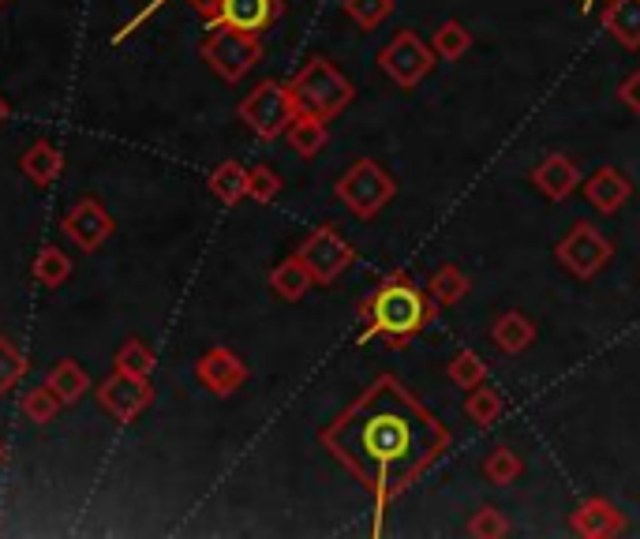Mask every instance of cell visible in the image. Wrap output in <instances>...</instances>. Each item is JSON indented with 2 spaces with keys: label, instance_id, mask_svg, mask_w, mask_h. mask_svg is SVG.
Listing matches in <instances>:
<instances>
[{
  "label": "cell",
  "instance_id": "5b68a950",
  "mask_svg": "<svg viewBox=\"0 0 640 539\" xmlns=\"http://www.w3.org/2000/svg\"><path fill=\"white\" fill-rule=\"evenodd\" d=\"M296 117H301V109L293 101V90H288V83H277V79H266L240 101V120L266 142L282 139Z\"/></svg>",
  "mask_w": 640,
  "mask_h": 539
},
{
  "label": "cell",
  "instance_id": "ac0fdd59",
  "mask_svg": "<svg viewBox=\"0 0 640 539\" xmlns=\"http://www.w3.org/2000/svg\"><path fill=\"white\" fill-rule=\"evenodd\" d=\"M600 23L622 49H640V0H603Z\"/></svg>",
  "mask_w": 640,
  "mask_h": 539
},
{
  "label": "cell",
  "instance_id": "f35d334b",
  "mask_svg": "<svg viewBox=\"0 0 640 539\" xmlns=\"http://www.w3.org/2000/svg\"><path fill=\"white\" fill-rule=\"evenodd\" d=\"M592 4H595V0H584V4H581V8H592Z\"/></svg>",
  "mask_w": 640,
  "mask_h": 539
},
{
  "label": "cell",
  "instance_id": "7402d4cb",
  "mask_svg": "<svg viewBox=\"0 0 640 539\" xmlns=\"http://www.w3.org/2000/svg\"><path fill=\"white\" fill-rule=\"evenodd\" d=\"M315 285V278L307 273V267L296 256H288L285 262H277V267L270 270V289L277 292L282 300L296 303L307 297V289Z\"/></svg>",
  "mask_w": 640,
  "mask_h": 539
},
{
  "label": "cell",
  "instance_id": "d590c367",
  "mask_svg": "<svg viewBox=\"0 0 640 539\" xmlns=\"http://www.w3.org/2000/svg\"><path fill=\"white\" fill-rule=\"evenodd\" d=\"M618 98H622V106L640 120V68L633 71V76L626 79L622 87H618Z\"/></svg>",
  "mask_w": 640,
  "mask_h": 539
},
{
  "label": "cell",
  "instance_id": "2e32d148",
  "mask_svg": "<svg viewBox=\"0 0 640 539\" xmlns=\"http://www.w3.org/2000/svg\"><path fill=\"white\" fill-rule=\"evenodd\" d=\"M584 196L600 213H618L629 199H633V184H629V177L622 169L600 166L584 180Z\"/></svg>",
  "mask_w": 640,
  "mask_h": 539
},
{
  "label": "cell",
  "instance_id": "4fadbf2b",
  "mask_svg": "<svg viewBox=\"0 0 640 539\" xmlns=\"http://www.w3.org/2000/svg\"><path fill=\"white\" fill-rule=\"evenodd\" d=\"M195 379H199V386H206L214 398H229V393H236L247 382V363L233 349H225V345H214V349H206L199 356V363H195Z\"/></svg>",
  "mask_w": 640,
  "mask_h": 539
},
{
  "label": "cell",
  "instance_id": "e575fe53",
  "mask_svg": "<svg viewBox=\"0 0 640 539\" xmlns=\"http://www.w3.org/2000/svg\"><path fill=\"white\" fill-rule=\"evenodd\" d=\"M510 532V521L502 517V510H494V506H483V510L472 513V521H469V536H476V539H499Z\"/></svg>",
  "mask_w": 640,
  "mask_h": 539
},
{
  "label": "cell",
  "instance_id": "d6a6232c",
  "mask_svg": "<svg viewBox=\"0 0 640 539\" xmlns=\"http://www.w3.org/2000/svg\"><path fill=\"white\" fill-rule=\"evenodd\" d=\"M27 368H30L27 356L16 349L12 338H4V333H0V393L16 390L19 379L27 375Z\"/></svg>",
  "mask_w": 640,
  "mask_h": 539
},
{
  "label": "cell",
  "instance_id": "1f68e13d",
  "mask_svg": "<svg viewBox=\"0 0 640 539\" xmlns=\"http://www.w3.org/2000/svg\"><path fill=\"white\" fill-rule=\"evenodd\" d=\"M65 409V401L57 398L49 386H35V390H27L23 393V416L30 423H53L57 420V412Z\"/></svg>",
  "mask_w": 640,
  "mask_h": 539
},
{
  "label": "cell",
  "instance_id": "83f0119b",
  "mask_svg": "<svg viewBox=\"0 0 640 539\" xmlns=\"http://www.w3.org/2000/svg\"><path fill=\"white\" fill-rule=\"evenodd\" d=\"M431 49H435V57H442V60H461V57L472 49V34H469V27L457 23V19H450V23H442V27L435 30V38H431Z\"/></svg>",
  "mask_w": 640,
  "mask_h": 539
},
{
  "label": "cell",
  "instance_id": "7c38bea8",
  "mask_svg": "<svg viewBox=\"0 0 640 539\" xmlns=\"http://www.w3.org/2000/svg\"><path fill=\"white\" fill-rule=\"evenodd\" d=\"M60 229H65V237L76 243L79 251H98L101 243L112 237V218L98 199L87 196V199H79L76 207H68Z\"/></svg>",
  "mask_w": 640,
  "mask_h": 539
},
{
  "label": "cell",
  "instance_id": "60d3db41",
  "mask_svg": "<svg viewBox=\"0 0 640 539\" xmlns=\"http://www.w3.org/2000/svg\"><path fill=\"white\" fill-rule=\"evenodd\" d=\"M0 8H4V0H0Z\"/></svg>",
  "mask_w": 640,
  "mask_h": 539
},
{
  "label": "cell",
  "instance_id": "e0dca14e",
  "mask_svg": "<svg viewBox=\"0 0 640 539\" xmlns=\"http://www.w3.org/2000/svg\"><path fill=\"white\" fill-rule=\"evenodd\" d=\"M19 169H23V177L35 188H53L57 180H60V172H65V150L53 147L49 139H38V142H30V147L23 150V158H19Z\"/></svg>",
  "mask_w": 640,
  "mask_h": 539
},
{
  "label": "cell",
  "instance_id": "8992f818",
  "mask_svg": "<svg viewBox=\"0 0 640 539\" xmlns=\"http://www.w3.org/2000/svg\"><path fill=\"white\" fill-rule=\"evenodd\" d=\"M334 191H337V199L356 213V218H375V213L397 196V184L378 161L360 158L345 169V177L337 180Z\"/></svg>",
  "mask_w": 640,
  "mask_h": 539
},
{
  "label": "cell",
  "instance_id": "603a6c76",
  "mask_svg": "<svg viewBox=\"0 0 640 539\" xmlns=\"http://www.w3.org/2000/svg\"><path fill=\"white\" fill-rule=\"evenodd\" d=\"M210 191L214 199L225 202V207H236L240 199H247V169L240 166V161H221L218 169L210 172Z\"/></svg>",
  "mask_w": 640,
  "mask_h": 539
},
{
  "label": "cell",
  "instance_id": "4316f807",
  "mask_svg": "<svg viewBox=\"0 0 640 539\" xmlns=\"http://www.w3.org/2000/svg\"><path fill=\"white\" fill-rule=\"evenodd\" d=\"M524 472V461L518 450H510V446H494L488 453V461H483V476L494 483V487H510L518 483Z\"/></svg>",
  "mask_w": 640,
  "mask_h": 539
},
{
  "label": "cell",
  "instance_id": "74e56055",
  "mask_svg": "<svg viewBox=\"0 0 640 539\" xmlns=\"http://www.w3.org/2000/svg\"><path fill=\"white\" fill-rule=\"evenodd\" d=\"M8 113H12V106H8L4 94H0V124H4V120H8Z\"/></svg>",
  "mask_w": 640,
  "mask_h": 539
},
{
  "label": "cell",
  "instance_id": "8fae6325",
  "mask_svg": "<svg viewBox=\"0 0 640 539\" xmlns=\"http://www.w3.org/2000/svg\"><path fill=\"white\" fill-rule=\"evenodd\" d=\"M282 19V0H214L206 12V27L221 23L244 34H263Z\"/></svg>",
  "mask_w": 640,
  "mask_h": 539
},
{
  "label": "cell",
  "instance_id": "ba28073f",
  "mask_svg": "<svg viewBox=\"0 0 640 539\" xmlns=\"http://www.w3.org/2000/svg\"><path fill=\"white\" fill-rule=\"evenodd\" d=\"M296 259L307 267V273L315 278V285H334L341 273L356 262V248L341 237L334 226H318L312 237L296 248Z\"/></svg>",
  "mask_w": 640,
  "mask_h": 539
},
{
  "label": "cell",
  "instance_id": "30bf717a",
  "mask_svg": "<svg viewBox=\"0 0 640 539\" xmlns=\"http://www.w3.org/2000/svg\"><path fill=\"white\" fill-rule=\"evenodd\" d=\"M98 405L106 409L117 423H136L154 401V386L150 379H136V375L112 371L106 382L98 386Z\"/></svg>",
  "mask_w": 640,
  "mask_h": 539
},
{
  "label": "cell",
  "instance_id": "3957f363",
  "mask_svg": "<svg viewBox=\"0 0 640 539\" xmlns=\"http://www.w3.org/2000/svg\"><path fill=\"white\" fill-rule=\"evenodd\" d=\"M288 90H293V101L296 109L307 117H323V120H334L353 106L356 98V87L341 76L337 64H329L326 57H312L307 64L288 79Z\"/></svg>",
  "mask_w": 640,
  "mask_h": 539
},
{
  "label": "cell",
  "instance_id": "d6986e66",
  "mask_svg": "<svg viewBox=\"0 0 640 539\" xmlns=\"http://www.w3.org/2000/svg\"><path fill=\"white\" fill-rule=\"evenodd\" d=\"M491 341L499 345L502 352L518 356V352H524V349H532V341H535V322L529 319V315H521V311H502L499 322L491 327Z\"/></svg>",
  "mask_w": 640,
  "mask_h": 539
},
{
  "label": "cell",
  "instance_id": "d4e9b609",
  "mask_svg": "<svg viewBox=\"0 0 640 539\" xmlns=\"http://www.w3.org/2000/svg\"><path fill=\"white\" fill-rule=\"evenodd\" d=\"M68 278H71V259L65 256V248L46 243V248L35 256V281L41 289H60Z\"/></svg>",
  "mask_w": 640,
  "mask_h": 539
},
{
  "label": "cell",
  "instance_id": "5bb4252c",
  "mask_svg": "<svg viewBox=\"0 0 640 539\" xmlns=\"http://www.w3.org/2000/svg\"><path fill=\"white\" fill-rule=\"evenodd\" d=\"M570 528L584 539H611L626 532V513L607 498H588L570 517Z\"/></svg>",
  "mask_w": 640,
  "mask_h": 539
},
{
  "label": "cell",
  "instance_id": "ab89813d",
  "mask_svg": "<svg viewBox=\"0 0 640 539\" xmlns=\"http://www.w3.org/2000/svg\"><path fill=\"white\" fill-rule=\"evenodd\" d=\"M0 461H4V442H0Z\"/></svg>",
  "mask_w": 640,
  "mask_h": 539
},
{
  "label": "cell",
  "instance_id": "9c48e42d",
  "mask_svg": "<svg viewBox=\"0 0 640 539\" xmlns=\"http://www.w3.org/2000/svg\"><path fill=\"white\" fill-rule=\"evenodd\" d=\"M611 256H614V243L607 240L595 226H588V221L573 226L559 243H554V259H559L562 267L581 281H592L595 273L611 262Z\"/></svg>",
  "mask_w": 640,
  "mask_h": 539
},
{
  "label": "cell",
  "instance_id": "836d02e7",
  "mask_svg": "<svg viewBox=\"0 0 640 539\" xmlns=\"http://www.w3.org/2000/svg\"><path fill=\"white\" fill-rule=\"evenodd\" d=\"M247 196L255 202H274L282 196V177L270 166H252L247 169Z\"/></svg>",
  "mask_w": 640,
  "mask_h": 539
},
{
  "label": "cell",
  "instance_id": "8d00e7d4",
  "mask_svg": "<svg viewBox=\"0 0 640 539\" xmlns=\"http://www.w3.org/2000/svg\"><path fill=\"white\" fill-rule=\"evenodd\" d=\"M188 4H191L195 12H199V16L206 19V12H210V4H214V0H188Z\"/></svg>",
  "mask_w": 640,
  "mask_h": 539
},
{
  "label": "cell",
  "instance_id": "f546056e",
  "mask_svg": "<svg viewBox=\"0 0 640 539\" xmlns=\"http://www.w3.org/2000/svg\"><path fill=\"white\" fill-rule=\"evenodd\" d=\"M117 371L124 375H136V379H150V371H154V349L147 341H139V338H128L120 345V352H117Z\"/></svg>",
  "mask_w": 640,
  "mask_h": 539
},
{
  "label": "cell",
  "instance_id": "ffe728a7",
  "mask_svg": "<svg viewBox=\"0 0 640 539\" xmlns=\"http://www.w3.org/2000/svg\"><path fill=\"white\" fill-rule=\"evenodd\" d=\"M329 120H323V117H307V113H301L288 124V131H285V142L288 147L296 150L301 158H315L318 150L326 147L329 142Z\"/></svg>",
  "mask_w": 640,
  "mask_h": 539
},
{
  "label": "cell",
  "instance_id": "277c9868",
  "mask_svg": "<svg viewBox=\"0 0 640 539\" xmlns=\"http://www.w3.org/2000/svg\"><path fill=\"white\" fill-rule=\"evenodd\" d=\"M199 53L225 83H240L247 71L263 60V42H259V34H244V30L214 23V27H206Z\"/></svg>",
  "mask_w": 640,
  "mask_h": 539
},
{
  "label": "cell",
  "instance_id": "cb8c5ba5",
  "mask_svg": "<svg viewBox=\"0 0 640 539\" xmlns=\"http://www.w3.org/2000/svg\"><path fill=\"white\" fill-rule=\"evenodd\" d=\"M469 289H472L469 273H464L461 267H453V262L439 267L435 278H431V300H435L439 308H453V303H461L464 297H469Z\"/></svg>",
  "mask_w": 640,
  "mask_h": 539
},
{
  "label": "cell",
  "instance_id": "7a4b0ae2",
  "mask_svg": "<svg viewBox=\"0 0 640 539\" xmlns=\"http://www.w3.org/2000/svg\"><path fill=\"white\" fill-rule=\"evenodd\" d=\"M356 315L364 319V341L378 338L390 349H405L412 338L435 319V303H427V297L416 289V281L408 273H386L378 281V289L371 297L360 300Z\"/></svg>",
  "mask_w": 640,
  "mask_h": 539
},
{
  "label": "cell",
  "instance_id": "44dd1931",
  "mask_svg": "<svg viewBox=\"0 0 640 539\" xmlns=\"http://www.w3.org/2000/svg\"><path fill=\"white\" fill-rule=\"evenodd\" d=\"M46 386H49V390H53L65 405H76L82 393L90 390V375L82 371L79 363L71 360V356H65V360H57L53 368H49Z\"/></svg>",
  "mask_w": 640,
  "mask_h": 539
},
{
  "label": "cell",
  "instance_id": "f1b7e54d",
  "mask_svg": "<svg viewBox=\"0 0 640 539\" xmlns=\"http://www.w3.org/2000/svg\"><path fill=\"white\" fill-rule=\"evenodd\" d=\"M341 12L353 19L356 27L375 30L394 16V0H341Z\"/></svg>",
  "mask_w": 640,
  "mask_h": 539
},
{
  "label": "cell",
  "instance_id": "4dcf8cb0",
  "mask_svg": "<svg viewBox=\"0 0 640 539\" xmlns=\"http://www.w3.org/2000/svg\"><path fill=\"white\" fill-rule=\"evenodd\" d=\"M446 375H450V382H453V386H461V390H472V386H480L483 379H488V363L480 360V352L461 349V352L450 360Z\"/></svg>",
  "mask_w": 640,
  "mask_h": 539
},
{
  "label": "cell",
  "instance_id": "52a82bcc",
  "mask_svg": "<svg viewBox=\"0 0 640 539\" xmlns=\"http://www.w3.org/2000/svg\"><path fill=\"white\" fill-rule=\"evenodd\" d=\"M378 68L386 71L401 90H412L431 76V68H435V49L423 42L416 30H401L397 38H390V42L382 46Z\"/></svg>",
  "mask_w": 640,
  "mask_h": 539
},
{
  "label": "cell",
  "instance_id": "6da1fadb",
  "mask_svg": "<svg viewBox=\"0 0 640 539\" xmlns=\"http://www.w3.org/2000/svg\"><path fill=\"white\" fill-rule=\"evenodd\" d=\"M318 442L364 491L375 495L378 510H386L390 498L405 495L431 465H439L453 435L397 375H378L334 423L318 431Z\"/></svg>",
  "mask_w": 640,
  "mask_h": 539
},
{
  "label": "cell",
  "instance_id": "484cf974",
  "mask_svg": "<svg viewBox=\"0 0 640 539\" xmlns=\"http://www.w3.org/2000/svg\"><path fill=\"white\" fill-rule=\"evenodd\" d=\"M502 409H505L502 393L494 390V386H488V382L472 386L469 401H464V412H469V420L476 423V427H491V423H499Z\"/></svg>",
  "mask_w": 640,
  "mask_h": 539
},
{
  "label": "cell",
  "instance_id": "9a60e30c",
  "mask_svg": "<svg viewBox=\"0 0 640 539\" xmlns=\"http://www.w3.org/2000/svg\"><path fill=\"white\" fill-rule=\"evenodd\" d=\"M532 184L543 199L562 202V199H570L577 188H581V169L573 166V158L551 154L532 169Z\"/></svg>",
  "mask_w": 640,
  "mask_h": 539
}]
</instances>
